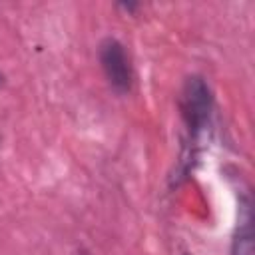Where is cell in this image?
I'll use <instances>...</instances> for the list:
<instances>
[{"mask_svg":"<svg viewBox=\"0 0 255 255\" xmlns=\"http://www.w3.org/2000/svg\"><path fill=\"white\" fill-rule=\"evenodd\" d=\"M179 112L189 135L195 137L201 129H205L213 112V94L201 76H189L183 82L179 94Z\"/></svg>","mask_w":255,"mask_h":255,"instance_id":"obj_1","label":"cell"},{"mask_svg":"<svg viewBox=\"0 0 255 255\" xmlns=\"http://www.w3.org/2000/svg\"><path fill=\"white\" fill-rule=\"evenodd\" d=\"M98 56L110 88L118 94H128L133 86V68L126 46L116 38H106L100 44Z\"/></svg>","mask_w":255,"mask_h":255,"instance_id":"obj_2","label":"cell"},{"mask_svg":"<svg viewBox=\"0 0 255 255\" xmlns=\"http://www.w3.org/2000/svg\"><path fill=\"white\" fill-rule=\"evenodd\" d=\"M233 255H253V229H251V217L239 219V227L233 239Z\"/></svg>","mask_w":255,"mask_h":255,"instance_id":"obj_3","label":"cell"},{"mask_svg":"<svg viewBox=\"0 0 255 255\" xmlns=\"http://www.w3.org/2000/svg\"><path fill=\"white\" fill-rule=\"evenodd\" d=\"M4 84V76H2V72H0V86Z\"/></svg>","mask_w":255,"mask_h":255,"instance_id":"obj_4","label":"cell"},{"mask_svg":"<svg viewBox=\"0 0 255 255\" xmlns=\"http://www.w3.org/2000/svg\"><path fill=\"white\" fill-rule=\"evenodd\" d=\"M74 255H88L86 251H78V253H74Z\"/></svg>","mask_w":255,"mask_h":255,"instance_id":"obj_5","label":"cell"}]
</instances>
